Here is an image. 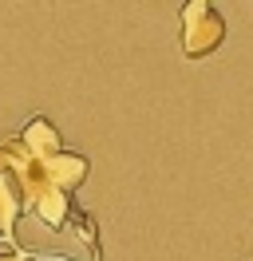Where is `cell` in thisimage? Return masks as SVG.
<instances>
[{
  "mask_svg": "<svg viewBox=\"0 0 253 261\" xmlns=\"http://www.w3.org/2000/svg\"><path fill=\"white\" fill-rule=\"evenodd\" d=\"M221 40H225V16L210 0H186L182 4V56L206 60L218 51Z\"/></svg>",
  "mask_w": 253,
  "mask_h": 261,
  "instance_id": "1",
  "label": "cell"
},
{
  "mask_svg": "<svg viewBox=\"0 0 253 261\" xmlns=\"http://www.w3.org/2000/svg\"><path fill=\"white\" fill-rule=\"evenodd\" d=\"M87 170H91V163H87L83 154L60 150V154H52V159H36L28 182H24L20 190L32 194L36 186H52V190H63V194H75L79 186H83V178H87Z\"/></svg>",
  "mask_w": 253,
  "mask_h": 261,
  "instance_id": "2",
  "label": "cell"
},
{
  "mask_svg": "<svg viewBox=\"0 0 253 261\" xmlns=\"http://www.w3.org/2000/svg\"><path fill=\"white\" fill-rule=\"evenodd\" d=\"M20 143H24V147H28L36 159H52V154L67 150V147H63V139H60V130L52 127L44 115H32V123L20 130Z\"/></svg>",
  "mask_w": 253,
  "mask_h": 261,
  "instance_id": "3",
  "label": "cell"
},
{
  "mask_svg": "<svg viewBox=\"0 0 253 261\" xmlns=\"http://www.w3.org/2000/svg\"><path fill=\"white\" fill-rule=\"evenodd\" d=\"M24 214V190L12 178L0 174V242H8L16 249V222Z\"/></svg>",
  "mask_w": 253,
  "mask_h": 261,
  "instance_id": "4",
  "label": "cell"
},
{
  "mask_svg": "<svg viewBox=\"0 0 253 261\" xmlns=\"http://www.w3.org/2000/svg\"><path fill=\"white\" fill-rule=\"evenodd\" d=\"M0 261H32L28 249H8V253H0Z\"/></svg>",
  "mask_w": 253,
  "mask_h": 261,
  "instance_id": "5",
  "label": "cell"
}]
</instances>
